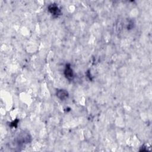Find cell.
Here are the masks:
<instances>
[{"instance_id": "6da1fadb", "label": "cell", "mask_w": 152, "mask_h": 152, "mask_svg": "<svg viewBox=\"0 0 152 152\" xmlns=\"http://www.w3.org/2000/svg\"><path fill=\"white\" fill-rule=\"evenodd\" d=\"M49 11L52 14L53 17H58L61 14V11L59 7L55 4H52L48 7Z\"/></svg>"}, {"instance_id": "7a4b0ae2", "label": "cell", "mask_w": 152, "mask_h": 152, "mask_svg": "<svg viewBox=\"0 0 152 152\" xmlns=\"http://www.w3.org/2000/svg\"><path fill=\"white\" fill-rule=\"evenodd\" d=\"M64 74L65 77L69 80H72L74 78V73L72 68H71L69 64L66 65V66L64 70Z\"/></svg>"}, {"instance_id": "3957f363", "label": "cell", "mask_w": 152, "mask_h": 152, "mask_svg": "<svg viewBox=\"0 0 152 152\" xmlns=\"http://www.w3.org/2000/svg\"><path fill=\"white\" fill-rule=\"evenodd\" d=\"M56 96L61 100H64L68 97V93L65 90L63 89L58 90L56 91Z\"/></svg>"}]
</instances>
